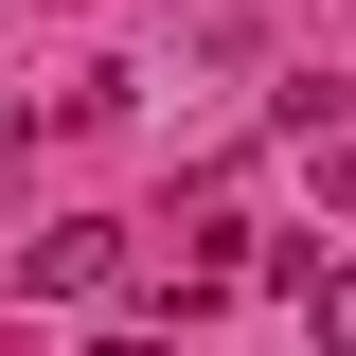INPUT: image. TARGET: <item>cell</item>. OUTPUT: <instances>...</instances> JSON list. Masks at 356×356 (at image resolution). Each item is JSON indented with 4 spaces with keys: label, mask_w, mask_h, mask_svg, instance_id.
<instances>
[{
    "label": "cell",
    "mask_w": 356,
    "mask_h": 356,
    "mask_svg": "<svg viewBox=\"0 0 356 356\" xmlns=\"http://www.w3.org/2000/svg\"><path fill=\"white\" fill-rule=\"evenodd\" d=\"M107 285H125V232H107V214L18 232V303H107Z\"/></svg>",
    "instance_id": "6da1fadb"
},
{
    "label": "cell",
    "mask_w": 356,
    "mask_h": 356,
    "mask_svg": "<svg viewBox=\"0 0 356 356\" xmlns=\"http://www.w3.org/2000/svg\"><path fill=\"white\" fill-rule=\"evenodd\" d=\"M303 303H321V356H356V250H339V267H321Z\"/></svg>",
    "instance_id": "7a4b0ae2"
},
{
    "label": "cell",
    "mask_w": 356,
    "mask_h": 356,
    "mask_svg": "<svg viewBox=\"0 0 356 356\" xmlns=\"http://www.w3.org/2000/svg\"><path fill=\"white\" fill-rule=\"evenodd\" d=\"M18 125H36V107H18V89H0V143H18Z\"/></svg>",
    "instance_id": "3957f363"
}]
</instances>
